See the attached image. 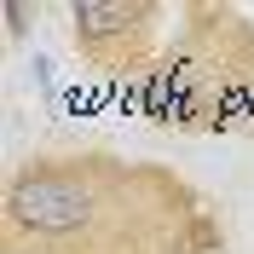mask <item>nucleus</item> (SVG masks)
Wrapping results in <instances>:
<instances>
[{
    "mask_svg": "<svg viewBox=\"0 0 254 254\" xmlns=\"http://www.w3.org/2000/svg\"><path fill=\"white\" fill-rule=\"evenodd\" d=\"M12 214L17 225H35V231H69V225H87L93 196L75 179H23L12 190Z\"/></svg>",
    "mask_w": 254,
    "mask_h": 254,
    "instance_id": "obj_1",
    "label": "nucleus"
},
{
    "mask_svg": "<svg viewBox=\"0 0 254 254\" xmlns=\"http://www.w3.org/2000/svg\"><path fill=\"white\" fill-rule=\"evenodd\" d=\"M133 6H75V23H81V35H122V29H133Z\"/></svg>",
    "mask_w": 254,
    "mask_h": 254,
    "instance_id": "obj_2",
    "label": "nucleus"
},
{
    "mask_svg": "<svg viewBox=\"0 0 254 254\" xmlns=\"http://www.w3.org/2000/svg\"><path fill=\"white\" fill-rule=\"evenodd\" d=\"M179 254H220V237H214V225L208 220H196L185 231V243H179Z\"/></svg>",
    "mask_w": 254,
    "mask_h": 254,
    "instance_id": "obj_3",
    "label": "nucleus"
}]
</instances>
